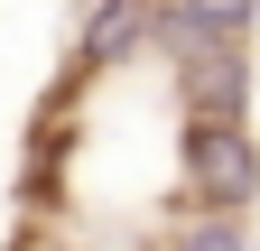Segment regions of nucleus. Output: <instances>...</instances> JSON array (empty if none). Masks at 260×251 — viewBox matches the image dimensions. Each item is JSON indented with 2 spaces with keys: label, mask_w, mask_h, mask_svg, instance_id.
Instances as JSON below:
<instances>
[{
  "label": "nucleus",
  "mask_w": 260,
  "mask_h": 251,
  "mask_svg": "<svg viewBox=\"0 0 260 251\" xmlns=\"http://www.w3.org/2000/svg\"><path fill=\"white\" fill-rule=\"evenodd\" d=\"M177 186H186L195 214L242 224L260 205V140H251V121H186L177 131Z\"/></svg>",
  "instance_id": "f257e3e1"
},
{
  "label": "nucleus",
  "mask_w": 260,
  "mask_h": 251,
  "mask_svg": "<svg viewBox=\"0 0 260 251\" xmlns=\"http://www.w3.org/2000/svg\"><path fill=\"white\" fill-rule=\"evenodd\" d=\"M177 112L186 121H251V56L214 47L195 66H177Z\"/></svg>",
  "instance_id": "f03ea898"
},
{
  "label": "nucleus",
  "mask_w": 260,
  "mask_h": 251,
  "mask_svg": "<svg viewBox=\"0 0 260 251\" xmlns=\"http://www.w3.org/2000/svg\"><path fill=\"white\" fill-rule=\"evenodd\" d=\"M158 10H177L186 28H205L214 47H242L251 28H260V0H158Z\"/></svg>",
  "instance_id": "7ed1b4c3"
},
{
  "label": "nucleus",
  "mask_w": 260,
  "mask_h": 251,
  "mask_svg": "<svg viewBox=\"0 0 260 251\" xmlns=\"http://www.w3.org/2000/svg\"><path fill=\"white\" fill-rule=\"evenodd\" d=\"M168 251H251V233H242V224H223V214H195V224L168 233Z\"/></svg>",
  "instance_id": "20e7f679"
}]
</instances>
